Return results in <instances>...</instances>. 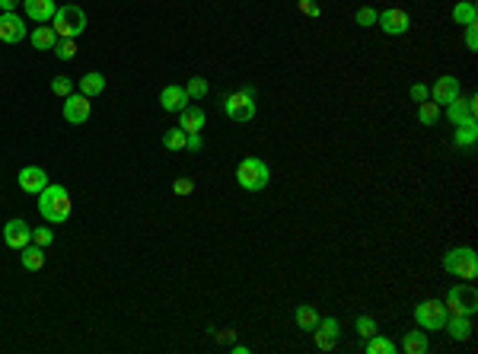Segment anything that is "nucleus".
I'll return each mask as SVG.
<instances>
[{"instance_id":"obj_2","label":"nucleus","mask_w":478,"mask_h":354,"mask_svg":"<svg viewBox=\"0 0 478 354\" xmlns=\"http://www.w3.org/2000/svg\"><path fill=\"white\" fill-rule=\"evenodd\" d=\"M443 271L453 278H459V281H475L478 278V256L475 249H469V246H459V249H450L443 256Z\"/></svg>"},{"instance_id":"obj_38","label":"nucleus","mask_w":478,"mask_h":354,"mask_svg":"<svg viewBox=\"0 0 478 354\" xmlns=\"http://www.w3.org/2000/svg\"><path fill=\"white\" fill-rule=\"evenodd\" d=\"M411 99L414 103H427V99H431V90H427L424 84H414L411 86Z\"/></svg>"},{"instance_id":"obj_42","label":"nucleus","mask_w":478,"mask_h":354,"mask_svg":"<svg viewBox=\"0 0 478 354\" xmlns=\"http://www.w3.org/2000/svg\"><path fill=\"white\" fill-rule=\"evenodd\" d=\"M233 338H236L233 329H229V332H220V341H223V345H233Z\"/></svg>"},{"instance_id":"obj_10","label":"nucleus","mask_w":478,"mask_h":354,"mask_svg":"<svg viewBox=\"0 0 478 354\" xmlns=\"http://www.w3.org/2000/svg\"><path fill=\"white\" fill-rule=\"evenodd\" d=\"M25 39V20L23 16H16L10 10V13H0V42H6V45H16V42Z\"/></svg>"},{"instance_id":"obj_12","label":"nucleus","mask_w":478,"mask_h":354,"mask_svg":"<svg viewBox=\"0 0 478 354\" xmlns=\"http://www.w3.org/2000/svg\"><path fill=\"white\" fill-rule=\"evenodd\" d=\"M16 179H19V188H23L25 195H38V192H42V188L51 182L48 173H45L42 166H23Z\"/></svg>"},{"instance_id":"obj_33","label":"nucleus","mask_w":478,"mask_h":354,"mask_svg":"<svg viewBox=\"0 0 478 354\" xmlns=\"http://www.w3.org/2000/svg\"><path fill=\"white\" fill-rule=\"evenodd\" d=\"M357 335H360V338H373V335H376V322L370 319V316H357Z\"/></svg>"},{"instance_id":"obj_9","label":"nucleus","mask_w":478,"mask_h":354,"mask_svg":"<svg viewBox=\"0 0 478 354\" xmlns=\"http://www.w3.org/2000/svg\"><path fill=\"white\" fill-rule=\"evenodd\" d=\"M89 118V96L83 93H70L64 96V122L67 125H83Z\"/></svg>"},{"instance_id":"obj_27","label":"nucleus","mask_w":478,"mask_h":354,"mask_svg":"<svg viewBox=\"0 0 478 354\" xmlns=\"http://www.w3.org/2000/svg\"><path fill=\"white\" fill-rule=\"evenodd\" d=\"M185 141H188V135H185L182 128H169L163 135V147L172 150V154H178V150H185Z\"/></svg>"},{"instance_id":"obj_22","label":"nucleus","mask_w":478,"mask_h":354,"mask_svg":"<svg viewBox=\"0 0 478 354\" xmlns=\"http://www.w3.org/2000/svg\"><path fill=\"white\" fill-rule=\"evenodd\" d=\"M475 20H478V10L472 0H459L456 7H453V23L456 26H475Z\"/></svg>"},{"instance_id":"obj_19","label":"nucleus","mask_w":478,"mask_h":354,"mask_svg":"<svg viewBox=\"0 0 478 354\" xmlns=\"http://www.w3.org/2000/svg\"><path fill=\"white\" fill-rule=\"evenodd\" d=\"M443 329L450 332V338H456V341H469L472 338V316H446V322H443Z\"/></svg>"},{"instance_id":"obj_20","label":"nucleus","mask_w":478,"mask_h":354,"mask_svg":"<svg viewBox=\"0 0 478 354\" xmlns=\"http://www.w3.org/2000/svg\"><path fill=\"white\" fill-rule=\"evenodd\" d=\"M29 42H32L35 52H55V45H57L55 26H35L32 29V35H29Z\"/></svg>"},{"instance_id":"obj_15","label":"nucleus","mask_w":478,"mask_h":354,"mask_svg":"<svg viewBox=\"0 0 478 354\" xmlns=\"http://www.w3.org/2000/svg\"><path fill=\"white\" fill-rule=\"evenodd\" d=\"M23 4H25V16L32 23H51L57 13L55 0H23Z\"/></svg>"},{"instance_id":"obj_6","label":"nucleus","mask_w":478,"mask_h":354,"mask_svg":"<svg viewBox=\"0 0 478 354\" xmlns=\"http://www.w3.org/2000/svg\"><path fill=\"white\" fill-rule=\"evenodd\" d=\"M223 112H227L233 122H252L255 118V90L252 86H242L239 93H229L223 99Z\"/></svg>"},{"instance_id":"obj_31","label":"nucleus","mask_w":478,"mask_h":354,"mask_svg":"<svg viewBox=\"0 0 478 354\" xmlns=\"http://www.w3.org/2000/svg\"><path fill=\"white\" fill-rule=\"evenodd\" d=\"M185 90H188V99H204V96H207V80H204V77H191Z\"/></svg>"},{"instance_id":"obj_7","label":"nucleus","mask_w":478,"mask_h":354,"mask_svg":"<svg viewBox=\"0 0 478 354\" xmlns=\"http://www.w3.org/2000/svg\"><path fill=\"white\" fill-rule=\"evenodd\" d=\"M446 307L440 300H424L414 307V322H418V329H424V332H440L446 322Z\"/></svg>"},{"instance_id":"obj_32","label":"nucleus","mask_w":478,"mask_h":354,"mask_svg":"<svg viewBox=\"0 0 478 354\" xmlns=\"http://www.w3.org/2000/svg\"><path fill=\"white\" fill-rule=\"evenodd\" d=\"M51 239H55V230H51V227H35V230H32V243L35 246H51Z\"/></svg>"},{"instance_id":"obj_8","label":"nucleus","mask_w":478,"mask_h":354,"mask_svg":"<svg viewBox=\"0 0 478 354\" xmlns=\"http://www.w3.org/2000/svg\"><path fill=\"white\" fill-rule=\"evenodd\" d=\"M376 26L386 35H405L408 26H411V16H408V10L392 7V10H382V13L376 16Z\"/></svg>"},{"instance_id":"obj_14","label":"nucleus","mask_w":478,"mask_h":354,"mask_svg":"<svg viewBox=\"0 0 478 354\" xmlns=\"http://www.w3.org/2000/svg\"><path fill=\"white\" fill-rule=\"evenodd\" d=\"M446 115H450L453 125H465V122H475V99H450L446 103Z\"/></svg>"},{"instance_id":"obj_5","label":"nucleus","mask_w":478,"mask_h":354,"mask_svg":"<svg viewBox=\"0 0 478 354\" xmlns=\"http://www.w3.org/2000/svg\"><path fill=\"white\" fill-rule=\"evenodd\" d=\"M446 313L450 316H475V309H478V290H475V284H456V287L446 294Z\"/></svg>"},{"instance_id":"obj_28","label":"nucleus","mask_w":478,"mask_h":354,"mask_svg":"<svg viewBox=\"0 0 478 354\" xmlns=\"http://www.w3.org/2000/svg\"><path fill=\"white\" fill-rule=\"evenodd\" d=\"M437 118H440V105L437 103H431V99H427V103H421L418 122L424 125V128H433V125H437Z\"/></svg>"},{"instance_id":"obj_30","label":"nucleus","mask_w":478,"mask_h":354,"mask_svg":"<svg viewBox=\"0 0 478 354\" xmlns=\"http://www.w3.org/2000/svg\"><path fill=\"white\" fill-rule=\"evenodd\" d=\"M74 55H76V39H57V45H55L57 61H70Z\"/></svg>"},{"instance_id":"obj_29","label":"nucleus","mask_w":478,"mask_h":354,"mask_svg":"<svg viewBox=\"0 0 478 354\" xmlns=\"http://www.w3.org/2000/svg\"><path fill=\"white\" fill-rule=\"evenodd\" d=\"M367 354H395V345L389 338H382V335H373V338H367V348H363Z\"/></svg>"},{"instance_id":"obj_23","label":"nucleus","mask_w":478,"mask_h":354,"mask_svg":"<svg viewBox=\"0 0 478 354\" xmlns=\"http://www.w3.org/2000/svg\"><path fill=\"white\" fill-rule=\"evenodd\" d=\"M402 351L405 354H427L431 351V341H427L424 332H405V338H402Z\"/></svg>"},{"instance_id":"obj_41","label":"nucleus","mask_w":478,"mask_h":354,"mask_svg":"<svg viewBox=\"0 0 478 354\" xmlns=\"http://www.w3.org/2000/svg\"><path fill=\"white\" fill-rule=\"evenodd\" d=\"M16 4H23V0H0V10L10 13V10H16Z\"/></svg>"},{"instance_id":"obj_36","label":"nucleus","mask_w":478,"mask_h":354,"mask_svg":"<svg viewBox=\"0 0 478 354\" xmlns=\"http://www.w3.org/2000/svg\"><path fill=\"white\" fill-rule=\"evenodd\" d=\"M172 192H176V195H191V192H195V179H185V176H182V179H176V182H172Z\"/></svg>"},{"instance_id":"obj_18","label":"nucleus","mask_w":478,"mask_h":354,"mask_svg":"<svg viewBox=\"0 0 478 354\" xmlns=\"http://www.w3.org/2000/svg\"><path fill=\"white\" fill-rule=\"evenodd\" d=\"M456 96H459V80L456 77H440L431 90V103H437V105H446Z\"/></svg>"},{"instance_id":"obj_1","label":"nucleus","mask_w":478,"mask_h":354,"mask_svg":"<svg viewBox=\"0 0 478 354\" xmlns=\"http://www.w3.org/2000/svg\"><path fill=\"white\" fill-rule=\"evenodd\" d=\"M38 214L45 217V224H64L70 217V195L64 185H45L38 192Z\"/></svg>"},{"instance_id":"obj_13","label":"nucleus","mask_w":478,"mask_h":354,"mask_svg":"<svg viewBox=\"0 0 478 354\" xmlns=\"http://www.w3.org/2000/svg\"><path fill=\"white\" fill-rule=\"evenodd\" d=\"M338 319H319L316 322V329H312V335H316V348L319 351H331V348L338 345Z\"/></svg>"},{"instance_id":"obj_35","label":"nucleus","mask_w":478,"mask_h":354,"mask_svg":"<svg viewBox=\"0 0 478 354\" xmlns=\"http://www.w3.org/2000/svg\"><path fill=\"white\" fill-rule=\"evenodd\" d=\"M376 16H380L376 10L360 7V10H357V16H354V20H357V26H376Z\"/></svg>"},{"instance_id":"obj_17","label":"nucleus","mask_w":478,"mask_h":354,"mask_svg":"<svg viewBox=\"0 0 478 354\" xmlns=\"http://www.w3.org/2000/svg\"><path fill=\"white\" fill-rule=\"evenodd\" d=\"M178 128H182L185 135H201V128H204V109H198V105H185V109L178 112Z\"/></svg>"},{"instance_id":"obj_26","label":"nucleus","mask_w":478,"mask_h":354,"mask_svg":"<svg viewBox=\"0 0 478 354\" xmlns=\"http://www.w3.org/2000/svg\"><path fill=\"white\" fill-rule=\"evenodd\" d=\"M297 326L303 329V332H312L316 329V322H319V313H316V307H309V303H303V307H297Z\"/></svg>"},{"instance_id":"obj_34","label":"nucleus","mask_w":478,"mask_h":354,"mask_svg":"<svg viewBox=\"0 0 478 354\" xmlns=\"http://www.w3.org/2000/svg\"><path fill=\"white\" fill-rule=\"evenodd\" d=\"M51 93H55V96H70V93H74V80L55 77V84H51Z\"/></svg>"},{"instance_id":"obj_21","label":"nucleus","mask_w":478,"mask_h":354,"mask_svg":"<svg viewBox=\"0 0 478 354\" xmlns=\"http://www.w3.org/2000/svg\"><path fill=\"white\" fill-rule=\"evenodd\" d=\"M19 262H23L25 271H42L45 268V249L42 246H35V243H29L23 249V256H19Z\"/></svg>"},{"instance_id":"obj_4","label":"nucleus","mask_w":478,"mask_h":354,"mask_svg":"<svg viewBox=\"0 0 478 354\" xmlns=\"http://www.w3.org/2000/svg\"><path fill=\"white\" fill-rule=\"evenodd\" d=\"M51 26H55L57 39H76V35L86 29V13H83L76 4L57 7V13H55V20H51Z\"/></svg>"},{"instance_id":"obj_39","label":"nucleus","mask_w":478,"mask_h":354,"mask_svg":"<svg viewBox=\"0 0 478 354\" xmlns=\"http://www.w3.org/2000/svg\"><path fill=\"white\" fill-rule=\"evenodd\" d=\"M465 48H469V52H475V48H478V33H475V26H465Z\"/></svg>"},{"instance_id":"obj_3","label":"nucleus","mask_w":478,"mask_h":354,"mask_svg":"<svg viewBox=\"0 0 478 354\" xmlns=\"http://www.w3.org/2000/svg\"><path fill=\"white\" fill-rule=\"evenodd\" d=\"M236 182H239V188H246V192H261V188H268V182H271V169H268V163L258 160V156H246V160L236 166Z\"/></svg>"},{"instance_id":"obj_37","label":"nucleus","mask_w":478,"mask_h":354,"mask_svg":"<svg viewBox=\"0 0 478 354\" xmlns=\"http://www.w3.org/2000/svg\"><path fill=\"white\" fill-rule=\"evenodd\" d=\"M300 10H303L306 16H312V20H319V16H322V10L316 7V0H300Z\"/></svg>"},{"instance_id":"obj_24","label":"nucleus","mask_w":478,"mask_h":354,"mask_svg":"<svg viewBox=\"0 0 478 354\" xmlns=\"http://www.w3.org/2000/svg\"><path fill=\"white\" fill-rule=\"evenodd\" d=\"M102 90H106V77H102L99 71H89V74H83L80 77V93L83 96L93 99V96H99Z\"/></svg>"},{"instance_id":"obj_40","label":"nucleus","mask_w":478,"mask_h":354,"mask_svg":"<svg viewBox=\"0 0 478 354\" xmlns=\"http://www.w3.org/2000/svg\"><path fill=\"white\" fill-rule=\"evenodd\" d=\"M185 147H188V150H201V147H204L201 135H188V141H185Z\"/></svg>"},{"instance_id":"obj_11","label":"nucleus","mask_w":478,"mask_h":354,"mask_svg":"<svg viewBox=\"0 0 478 354\" xmlns=\"http://www.w3.org/2000/svg\"><path fill=\"white\" fill-rule=\"evenodd\" d=\"M4 243L10 246V249H19V252H23L25 246L32 243V227L25 224V220H6V227H4Z\"/></svg>"},{"instance_id":"obj_16","label":"nucleus","mask_w":478,"mask_h":354,"mask_svg":"<svg viewBox=\"0 0 478 354\" xmlns=\"http://www.w3.org/2000/svg\"><path fill=\"white\" fill-rule=\"evenodd\" d=\"M159 105H163L166 112H182L185 105H188V90L185 86H166L163 93H159Z\"/></svg>"},{"instance_id":"obj_25","label":"nucleus","mask_w":478,"mask_h":354,"mask_svg":"<svg viewBox=\"0 0 478 354\" xmlns=\"http://www.w3.org/2000/svg\"><path fill=\"white\" fill-rule=\"evenodd\" d=\"M475 137H478L475 122L456 125V147H459V150H472V147H475Z\"/></svg>"}]
</instances>
